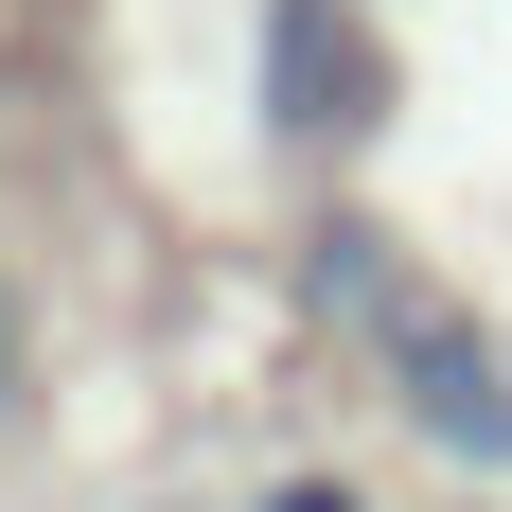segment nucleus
I'll return each instance as SVG.
<instances>
[{
	"label": "nucleus",
	"instance_id": "nucleus-3",
	"mask_svg": "<svg viewBox=\"0 0 512 512\" xmlns=\"http://www.w3.org/2000/svg\"><path fill=\"white\" fill-rule=\"evenodd\" d=\"M248 512H371V495H354V477H265Z\"/></svg>",
	"mask_w": 512,
	"mask_h": 512
},
{
	"label": "nucleus",
	"instance_id": "nucleus-4",
	"mask_svg": "<svg viewBox=\"0 0 512 512\" xmlns=\"http://www.w3.org/2000/svg\"><path fill=\"white\" fill-rule=\"evenodd\" d=\"M0 336H18V318H0ZM0 371H18V354H0Z\"/></svg>",
	"mask_w": 512,
	"mask_h": 512
},
{
	"label": "nucleus",
	"instance_id": "nucleus-1",
	"mask_svg": "<svg viewBox=\"0 0 512 512\" xmlns=\"http://www.w3.org/2000/svg\"><path fill=\"white\" fill-rule=\"evenodd\" d=\"M389 71H371V18L354 0H265V142H354Z\"/></svg>",
	"mask_w": 512,
	"mask_h": 512
},
{
	"label": "nucleus",
	"instance_id": "nucleus-2",
	"mask_svg": "<svg viewBox=\"0 0 512 512\" xmlns=\"http://www.w3.org/2000/svg\"><path fill=\"white\" fill-rule=\"evenodd\" d=\"M389 407H407L460 477H512V336H477V318H424L407 354H389Z\"/></svg>",
	"mask_w": 512,
	"mask_h": 512
}]
</instances>
